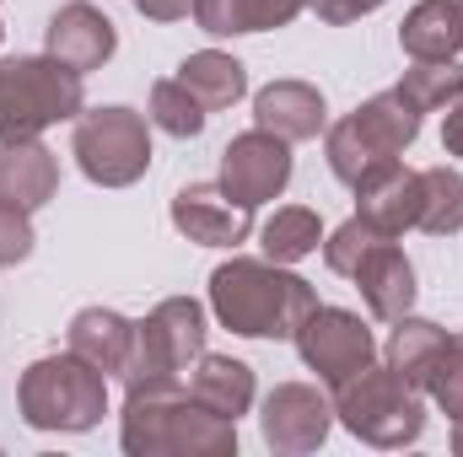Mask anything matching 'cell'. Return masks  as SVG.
I'll use <instances>...</instances> for the list:
<instances>
[{
    "label": "cell",
    "mask_w": 463,
    "mask_h": 457,
    "mask_svg": "<svg viewBox=\"0 0 463 457\" xmlns=\"http://www.w3.org/2000/svg\"><path fill=\"white\" fill-rule=\"evenodd\" d=\"M318 291L275 258H232L211 275V312L242 340H297Z\"/></svg>",
    "instance_id": "1"
},
{
    "label": "cell",
    "mask_w": 463,
    "mask_h": 457,
    "mask_svg": "<svg viewBox=\"0 0 463 457\" xmlns=\"http://www.w3.org/2000/svg\"><path fill=\"white\" fill-rule=\"evenodd\" d=\"M118 447L129 457H232L237 420L178 393H124Z\"/></svg>",
    "instance_id": "2"
},
{
    "label": "cell",
    "mask_w": 463,
    "mask_h": 457,
    "mask_svg": "<svg viewBox=\"0 0 463 457\" xmlns=\"http://www.w3.org/2000/svg\"><path fill=\"white\" fill-rule=\"evenodd\" d=\"M415 135H420V108H415L399 87H388V92L366 98L355 114H345L329 129V140H324L329 173H335L345 189H361V183H372L377 173H388V167L415 145Z\"/></svg>",
    "instance_id": "3"
},
{
    "label": "cell",
    "mask_w": 463,
    "mask_h": 457,
    "mask_svg": "<svg viewBox=\"0 0 463 457\" xmlns=\"http://www.w3.org/2000/svg\"><path fill=\"white\" fill-rule=\"evenodd\" d=\"M200 355H205V307L194 296H167L135 323V350L118 382L124 393H178Z\"/></svg>",
    "instance_id": "4"
},
{
    "label": "cell",
    "mask_w": 463,
    "mask_h": 457,
    "mask_svg": "<svg viewBox=\"0 0 463 457\" xmlns=\"http://www.w3.org/2000/svg\"><path fill=\"white\" fill-rule=\"evenodd\" d=\"M16 404L22 420L33 431H92L109 415V382L92 360H81L76 350L65 355H43L22 371L16 382Z\"/></svg>",
    "instance_id": "5"
},
{
    "label": "cell",
    "mask_w": 463,
    "mask_h": 457,
    "mask_svg": "<svg viewBox=\"0 0 463 457\" xmlns=\"http://www.w3.org/2000/svg\"><path fill=\"white\" fill-rule=\"evenodd\" d=\"M335 420L355 442L399 452V447L420 442L426 404H420V387H410L393 366H361L355 377L335 387Z\"/></svg>",
    "instance_id": "6"
},
{
    "label": "cell",
    "mask_w": 463,
    "mask_h": 457,
    "mask_svg": "<svg viewBox=\"0 0 463 457\" xmlns=\"http://www.w3.org/2000/svg\"><path fill=\"white\" fill-rule=\"evenodd\" d=\"M87 108L81 76L54 54L0 60V140H38L49 124H65Z\"/></svg>",
    "instance_id": "7"
},
{
    "label": "cell",
    "mask_w": 463,
    "mask_h": 457,
    "mask_svg": "<svg viewBox=\"0 0 463 457\" xmlns=\"http://www.w3.org/2000/svg\"><path fill=\"white\" fill-rule=\"evenodd\" d=\"M76 167L103 183V189H129L151 167V129L135 108H81L76 135H71Z\"/></svg>",
    "instance_id": "8"
},
{
    "label": "cell",
    "mask_w": 463,
    "mask_h": 457,
    "mask_svg": "<svg viewBox=\"0 0 463 457\" xmlns=\"http://www.w3.org/2000/svg\"><path fill=\"white\" fill-rule=\"evenodd\" d=\"M297 350H302L307 371H318L329 387H340L345 377H355L361 366L377 360L372 329L355 312H345V307H313L302 318V329H297Z\"/></svg>",
    "instance_id": "9"
},
{
    "label": "cell",
    "mask_w": 463,
    "mask_h": 457,
    "mask_svg": "<svg viewBox=\"0 0 463 457\" xmlns=\"http://www.w3.org/2000/svg\"><path fill=\"white\" fill-rule=\"evenodd\" d=\"M291 183V140L269 135V129H248V135H232L227 151H222V189H227L237 205L259 210L264 200H280Z\"/></svg>",
    "instance_id": "10"
},
{
    "label": "cell",
    "mask_w": 463,
    "mask_h": 457,
    "mask_svg": "<svg viewBox=\"0 0 463 457\" xmlns=\"http://www.w3.org/2000/svg\"><path fill=\"white\" fill-rule=\"evenodd\" d=\"M264 442L269 452H286V457H302V452H318L335 431V398H324L313 382H280L269 398H264Z\"/></svg>",
    "instance_id": "11"
},
{
    "label": "cell",
    "mask_w": 463,
    "mask_h": 457,
    "mask_svg": "<svg viewBox=\"0 0 463 457\" xmlns=\"http://www.w3.org/2000/svg\"><path fill=\"white\" fill-rule=\"evenodd\" d=\"M345 280H355L366 312L383 318V323H399V318L415 307V264L404 258V247H399L393 237H372L366 253L350 264Z\"/></svg>",
    "instance_id": "12"
},
{
    "label": "cell",
    "mask_w": 463,
    "mask_h": 457,
    "mask_svg": "<svg viewBox=\"0 0 463 457\" xmlns=\"http://www.w3.org/2000/svg\"><path fill=\"white\" fill-rule=\"evenodd\" d=\"M118 49L114 22L92 5V0H71L49 16V33H43V54H54L60 65H71L76 76L87 70H103Z\"/></svg>",
    "instance_id": "13"
},
{
    "label": "cell",
    "mask_w": 463,
    "mask_h": 457,
    "mask_svg": "<svg viewBox=\"0 0 463 457\" xmlns=\"http://www.w3.org/2000/svg\"><path fill=\"white\" fill-rule=\"evenodd\" d=\"M173 227L200 247H237L253 227V210L237 205L222 183H189L173 194Z\"/></svg>",
    "instance_id": "14"
},
{
    "label": "cell",
    "mask_w": 463,
    "mask_h": 457,
    "mask_svg": "<svg viewBox=\"0 0 463 457\" xmlns=\"http://www.w3.org/2000/svg\"><path fill=\"white\" fill-rule=\"evenodd\" d=\"M355 216L366 227H377L383 237H404L420 221V173L393 162L388 173H377L372 183L355 189Z\"/></svg>",
    "instance_id": "15"
},
{
    "label": "cell",
    "mask_w": 463,
    "mask_h": 457,
    "mask_svg": "<svg viewBox=\"0 0 463 457\" xmlns=\"http://www.w3.org/2000/svg\"><path fill=\"white\" fill-rule=\"evenodd\" d=\"M253 124L297 145V140H318V129L329 124V108H324V92L307 81H269L253 98Z\"/></svg>",
    "instance_id": "16"
},
{
    "label": "cell",
    "mask_w": 463,
    "mask_h": 457,
    "mask_svg": "<svg viewBox=\"0 0 463 457\" xmlns=\"http://www.w3.org/2000/svg\"><path fill=\"white\" fill-rule=\"evenodd\" d=\"M60 194V162L43 140H0V200L38 210Z\"/></svg>",
    "instance_id": "17"
},
{
    "label": "cell",
    "mask_w": 463,
    "mask_h": 457,
    "mask_svg": "<svg viewBox=\"0 0 463 457\" xmlns=\"http://www.w3.org/2000/svg\"><path fill=\"white\" fill-rule=\"evenodd\" d=\"M184 393L194 404H205V409L237 420V415L253 409V366L248 360H232V355H200L189 366V377H184Z\"/></svg>",
    "instance_id": "18"
},
{
    "label": "cell",
    "mask_w": 463,
    "mask_h": 457,
    "mask_svg": "<svg viewBox=\"0 0 463 457\" xmlns=\"http://www.w3.org/2000/svg\"><path fill=\"white\" fill-rule=\"evenodd\" d=\"M399 49L410 60H458L463 54V0H420L399 22Z\"/></svg>",
    "instance_id": "19"
},
{
    "label": "cell",
    "mask_w": 463,
    "mask_h": 457,
    "mask_svg": "<svg viewBox=\"0 0 463 457\" xmlns=\"http://www.w3.org/2000/svg\"><path fill=\"white\" fill-rule=\"evenodd\" d=\"M71 350L81 360H92L103 377H118L129 350H135V323L124 312H114V307H81L71 318Z\"/></svg>",
    "instance_id": "20"
},
{
    "label": "cell",
    "mask_w": 463,
    "mask_h": 457,
    "mask_svg": "<svg viewBox=\"0 0 463 457\" xmlns=\"http://www.w3.org/2000/svg\"><path fill=\"white\" fill-rule=\"evenodd\" d=\"M313 0H194V22L211 38H232V33H269L286 27L307 11Z\"/></svg>",
    "instance_id": "21"
},
{
    "label": "cell",
    "mask_w": 463,
    "mask_h": 457,
    "mask_svg": "<svg viewBox=\"0 0 463 457\" xmlns=\"http://www.w3.org/2000/svg\"><path fill=\"white\" fill-rule=\"evenodd\" d=\"M178 81L200 98L205 114L232 108V103L248 92V70H242L232 54H222V49H200V54H189V60L178 65Z\"/></svg>",
    "instance_id": "22"
},
{
    "label": "cell",
    "mask_w": 463,
    "mask_h": 457,
    "mask_svg": "<svg viewBox=\"0 0 463 457\" xmlns=\"http://www.w3.org/2000/svg\"><path fill=\"white\" fill-rule=\"evenodd\" d=\"M442 340H448V334H442L437 323L404 312V318L393 323V334H388V350H383V355H388V366H393L410 387H420L426 371H431V360H437V350H442Z\"/></svg>",
    "instance_id": "23"
},
{
    "label": "cell",
    "mask_w": 463,
    "mask_h": 457,
    "mask_svg": "<svg viewBox=\"0 0 463 457\" xmlns=\"http://www.w3.org/2000/svg\"><path fill=\"white\" fill-rule=\"evenodd\" d=\"M415 231H431V237L463 231V173H453V167H426L420 173V221H415Z\"/></svg>",
    "instance_id": "24"
},
{
    "label": "cell",
    "mask_w": 463,
    "mask_h": 457,
    "mask_svg": "<svg viewBox=\"0 0 463 457\" xmlns=\"http://www.w3.org/2000/svg\"><path fill=\"white\" fill-rule=\"evenodd\" d=\"M318 242H324V227H318V210H307V205H286L264 221V258H275V264H297V258L318 253Z\"/></svg>",
    "instance_id": "25"
},
{
    "label": "cell",
    "mask_w": 463,
    "mask_h": 457,
    "mask_svg": "<svg viewBox=\"0 0 463 457\" xmlns=\"http://www.w3.org/2000/svg\"><path fill=\"white\" fill-rule=\"evenodd\" d=\"M399 92H404L420 114L448 108L453 98H463V65H458V60H415V65L404 70Z\"/></svg>",
    "instance_id": "26"
},
{
    "label": "cell",
    "mask_w": 463,
    "mask_h": 457,
    "mask_svg": "<svg viewBox=\"0 0 463 457\" xmlns=\"http://www.w3.org/2000/svg\"><path fill=\"white\" fill-rule=\"evenodd\" d=\"M205 108H200V98L173 76V81H156L151 87V124L156 129H167L173 140H194L200 129H205Z\"/></svg>",
    "instance_id": "27"
},
{
    "label": "cell",
    "mask_w": 463,
    "mask_h": 457,
    "mask_svg": "<svg viewBox=\"0 0 463 457\" xmlns=\"http://www.w3.org/2000/svg\"><path fill=\"white\" fill-rule=\"evenodd\" d=\"M420 387L437 398V409H442L453 425H463V329L442 340V350H437V360H431V371H426Z\"/></svg>",
    "instance_id": "28"
},
{
    "label": "cell",
    "mask_w": 463,
    "mask_h": 457,
    "mask_svg": "<svg viewBox=\"0 0 463 457\" xmlns=\"http://www.w3.org/2000/svg\"><path fill=\"white\" fill-rule=\"evenodd\" d=\"M27 253H33V210L0 200V269L22 264Z\"/></svg>",
    "instance_id": "29"
},
{
    "label": "cell",
    "mask_w": 463,
    "mask_h": 457,
    "mask_svg": "<svg viewBox=\"0 0 463 457\" xmlns=\"http://www.w3.org/2000/svg\"><path fill=\"white\" fill-rule=\"evenodd\" d=\"M383 0H313V11L329 22V27H345L355 16H366V11H377Z\"/></svg>",
    "instance_id": "30"
},
{
    "label": "cell",
    "mask_w": 463,
    "mask_h": 457,
    "mask_svg": "<svg viewBox=\"0 0 463 457\" xmlns=\"http://www.w3.org/2000/svg\"><path fill=\"white\" fill-rule=\"evenodd\" d=\"M442 151L448 156H463V98L448 103V124H442Z\"/></svg>",
    "instance_id": "31"
},
{
    "label": "cell",
    "mask_w": 463,
    "mask_h": 457,
    "mask_svg": "<svg viewBox=\"0 0 463 457\" xmlns=\"http://www.w3.org/2000/svg\"><path fill=\"white\" fill-rule=\"evenodd\" d=\"M0 33H5V27H0Z\"/></svg>",
    "instance_id": "32"
},
{
    "label": "cell",
    "mask_w": 463,
    "mask_h": 457,
    "mask_svg": "<svg viewBox=\"0 0 463 457\" xmlns=\"http://www.w3.org/2000/svg\"><path fill=\"white\" fill-rule=\"evenodd\" d=\"M135 5H140V0H135Z\"/></svg>",
    "instance_id": "33"
}]
</instances>
